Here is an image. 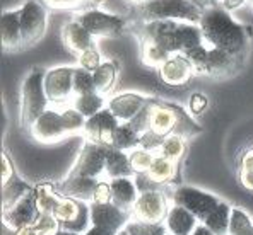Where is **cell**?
<instances>
[{
  "label": "cell",
  "mask_w": 253,
  "mask_h": 235,
  "mask_svg": "<svg viewBox=\"0 0 253 235\" xmlns=\"http://www.w3.org/2000/svg\"><path fill=\"white\" fill-rule=\"evenodd\" d=\"M185 150H187V140L178 135H171L165 138L158 155L165 157L168 160H173V162H178L185 155Z\"/></svg>",
  "instance_id": "33"
},
{
  "label": "cell",
  "mask_w": 253,
  "mask_h": 235,
  "mask_svg": "<svg viewBox=\"0 0 253 235\" xmlns=\"http://www.w3.org/2000/svg\"><path fill=\"white\" fill-rule=\"evenodd\" d=\"M46 31V9L36 0H26L21 7L22 48L33 46Z\"/></svg>",
  "instance_id": "9"
},
{
  "label": "cell",
  "mask_w": 253,
  "mask_h": 235,
  "mask_svg": "<svg viewBox=\"0 0 253 235\" xmlns=\"http://www.w3.org/2000/svg\"><path fill=\"white\" fill-rule=\"evenodd\" d=\"M245 60L238 58L236 55H231L219 48H209V58H207V70L206 75L214 78H224L243 67Z\"/></svg>",
  "instance_id": "19"
},
{
  "label": "cell",
  "mask_w": 253,
  "mask_h": 235,
  "mask_svg": "<svg viewBox=\"0 0 253 235\" xmlns=\"http://www.w3.org/2000/svg\"><path fill=\"white\" fill-rule=\"evenodd\" d=\"M202 14V10L188 0H152L146 5L133 9V16L140 17L144 22L171 19L199 24Z\"/></svg>",
  "instance_id": "3"
},
{
  "label": "cell",
  "mask_w": 253,
  "mask_h": 235,
  "mask_svg": "<svg viewBox=\"0 0 253 235\" xmlns=\"http://www.w3.org/2000/svg\"><path fill=\"white\" fill-rule=\"evenodd\" d=\"M33 188L21 177H12L9 182L2 184V211L12 208L16 203L24 198L28 193H31Z\"/></svg>",
  "instance_id": "26"
},
{
  "label": "cell",
  "mask_w": 253,
  "mask_h": 235,
  "mask_svg": "<svg viewBox=\"0 0 253 235\" xmlns=\"http://www.w3.org/2000/svg\"><path fill=\"white\" fill-rule=\"evenodd\" d=\"M92 203H98V204L111 203V182L110 181L99 179V184H98V188H96Z\"/></svg>",
  "instance_id": "45"
},
{
  "label": "cell",
  "mask_w": 253,
  "mask_h": 235,
  "mask_svg": "<svg viewBox=\"0 0 253 235\" xmlns=\"http://www.w3.org/2000/svg\"><path fill=\"white\" fill-rule=\"evenodd\" d=\"M35 193H36V203H38L40 213L53 215L55 208L58 206V203H60V200H62V195L57 191V188L48 184V182H44V184L36 186Z\"/></svg>",
  "instance_id": "31"
},
{
  "label": "cell",
  "mask_w": 253,
  "mask_h": 235,
  "mask_svg": "<svg viewBox=\"0 0 253 235\" xmlns=\"http://www.w3.org/2000/svg\"><path fill=\"white\" fill-rule=\"evenodd\" d=\"M31 136L35 140L42 141V143H53V141L63 140L69 133H67L65 126L62 121V113L57 109H46L44 113L33 123L29 128Z\"/></svg>",
  "instance_id": "14"
},
{
  "label": "cell",
  "mask_w": 253,
  "mask_h": 235,
  "mask_svg": "<svg viewBox=\"0 0 253 235\" xmlns=\"http://www.w3.org/2000/svg\"><path fill=\"white\" fill-rule=\"evenodd\" d=\"M91 33L92 38H117L125 31V19L117 14H108L98 9H89L76 17Z\"/></svg>",
  "instance_id": "7"
},
{
  "label": "cell",
  "mask_w": 253,
  "mask_h": 235,
  "mask_svg": "<svg viewBox=\"0 0 253 235\" xmlns=\"http://www.w3.org/2000/svg\"><path fill=\"white\" fill-rule=\"evenodd\" d=\"M111 203L120 210L132 213L137 200H139V189H137L135 179L133 177H122L111 179Z\"/></svg>",
  "instance_id": "21"
},
{
  "label": "cell",
  "mask_w": 253,
  "mask_h": 235,
  "mask_svg": "<svg viewBox=\"0 0 253 235\" xmlns=\"http://www.w3.org/2000/svg\"><path fill=\"white\" fill-rule=\"evenodd\" d=\"M176 172H178L176 162L165 159V157H161V155H156L151 169H149V172L146 174L151 177V181L154 182V184L163 188V186L169 184V182L176 177Z\"/></svg>",
  "instance_id": "25"
},
{
  "label": "cell",
  "mask_w": 253,
  "mask_h": 235,
  "mask_svg": "<svg viewBox=\"0 0 253 235\" xmlns=\"http://www.w3.org/2000/svg\"><path fill=\"white\" fill-rule=\"evenodd\" d=\"M159 72V78L165 82L166 85H173V87H178V85H185L192 80L193 77V67L192 63L185 58L183 53H176L171 55V58L161 68Z\"/></svg>",
  "instance_id": "18"
},
{
  "label": "cell",
  "mask_w": 253,
  "mask_h": 235,
  "mask_svg": "<svg viewBox=\"0 0 253 235\" xmlns=\"http://www.w3.org/2000/svg\"><path fill=\"white\" fill-rule=\"evenodd\" d=\"M185 58L192 63L193 67V72L197 75H206V70H207V58H209V48L206 44H200V46L195 48H190V50L183 51Z\"/></svg>",
  "instance_id": "36"
},
{
  "label": "cell",
  "mask_w": 253,
  "mask_h": 235,
  "mask_svg": "<svg viewBox=\"0 0 253 235\" xmlns=\"http://www.w3.org/2000/svg\"><path fill=\"white\" fill-rule=\"evenodd\" d=\"M84 235H118V234L111 232V230H108V229H103V227L91 225V227H89V230Z\"/></svg>",
  "instance_id": "51"
},
{
  "label": "cell",
  "mask_w": 253,
  "mask_h": 235,
  "mask_svg": "<svg viewBox=\"0 0 253 235\" xmlns=\"http://www.w3.org/2000/svg\"><path fill=\"white\" fill-rule=\"evenodd\" d=\"M247 3V0H221V5L224 10L228 12H233V10H238L240 7H243Z\"/></svg>",
  "instance_id": "49"
},
{
  "label": "cell",
  "mask_w": 253,
  "mask_h": 235,
  "mask_svg": "<svg viewBox=\"0 0 253 235\" xmlns=\"http://www.w3.org/2000/svg\"><path fill=\"white\" fill-rule=\"evenodd\" d=\"M156 135L166 138L178 135L185 140L202 133L199 123L181 106L151 98L149 101V130Z\"/></svg>",
  "instance_id": "2"
},
{
  "label": "cell",
  "mask_w": 253,
  "mask_h": 235,
  "mask_svg": "<svg viewBox=\"0 0 253 235\" xmlns=\"http://www.w3.org/2000/svg\"><path fill=\"white\" fill-rule=\"evenodd\" d=\"M81 210H83V203H81V201L62 196L60 203H58V206L55 208V211H53V216L63 225V223L74 222V220L79 216Z\"/></svg>",
  "instance_id": "34"
},
{
  "label": "cell",
  "mask_w": 253,
  "mask_h": 235,
  "mask_svg": "<svg viewBox=\"0 0 253 235\" xmlns=\"http://www.w3.org/2000/svg\"><path fill=\"white\" fill-rule=\"evenodd\" d=\"M171 204L163 189L144 191L139 195V200H137L135 206H133L130 215H132V220H139V222L165 223Z\"/></svg>",
  "instance_id": "6"
},
{
  "label": "cell",
  "mask_w": 253,
  "mask_h": 235,
  "mask_svg": "<svg viewBox=\"0 0 253 235\" xmlns=\"http://www.w3.org/2000/svg\"><path fill=\"white\" fill-rule=\"evenodd\" d=\"M118 235H128V232H126V230L124 229V230H120V232H118Z\"/></svg>",
  "instance_id": "56"
},
{
  "label": "cell",
  "mask_w": 253,
  "mask_h": 235,
  "mask_svg": "<svg viewBox=\"0 0 253 235\" xmlns=\"http://www.w3.org/2000/svg\"><path fill=\"white\" fill-rule=\"evenodd\" d=\"M12 177H16V169H14L9 155L5 152H2V184L9 182Z\"/></svg>",
  "instance_id": "47"
},
{
  "label": "cell",
  "mask_w": 253,
  "mask_h": 235,
  "mask_svg": "<svg viewBox=\"0 0 253 235\" xmlns=\"http://www.w3.org/2000/svg\"><path fill=\"white\" fill-rule=\"evenodd\" d=\"M62 113V121H63V126H65L67 133L72 135V133H77V132H84V126H85V119L79 111L76 109L74 106H67L63 107L60 111Z\"/></svg>",
  "instance_id": "40"
},
{
  "label": "cell",
  "mask_w": 253,
  "mask_h": 235,
  "mask_svg": "<svg viewBox=\"0 0 253 235\" xmlns=\"http://www.w3.org/2000/svg\"><path fill=\"white\" fill-rule=\"evenodd\" d=\"M74 67H55L44 73V92L51 104L65 106L74 101Z\"/></svg>",
  "instance_id": "8"
},
{
  "label": "cell",
  "mask_w": 253,
  "mask_h": 235,
  "mask_svg": "<svg viewBox=\"0 0 253 235\" xmlns=\"http://www.w3.org/2000/svg\"><path fill=\"white\" fill-rule=\"evenodd\" d=\"M44 73L42 68H35L28 73L21 89V125L31 128L44 111L50 101L44 92Z\"/></svg>",
  "instance_id": "4"
},
{
  "label": "cell",
  "mask_w": 253,
  "mask_h": 235,
  "mask_svg": "<svg viewBox=\"0 0 253 235\" xmlns=\"http://www.w3.org/2000/svg\"><path fill=\"white\" fill-rule=\"evenodd\" d=\"M72 106L85 119H89L94 116V114H98L101 109H105V98L99 92H89V94L76 96L72 101Z\"/></svg>",
  "instance_id": "29"
},
{
  "label": "cell",
  "mask_w": 253,
  "mask_h": 235,
  "mask_svg": "<svg viewBox=\"0 0 253 235\" xmlns=\"http://www.w3.org/2000/svg\"><path fill=\"white\" fill-rule=\"evenodd\" d=\"M40 216L38 203H36V193L33 189L28 193L19 203H16L12 208L2 211V222L5 227L12 230H21L24 227H31Z\"/></svg>",
  "instance_id": "12"
},
{
  "label": "cell",
  "mask_w": 253,
  "mask_h": 235,
  "mask_svg": "<svg viewBox=\"0 0 253 235\" xmlns=\"http://www.w3.org/2000/svg\"><path fill=\"white\" fill-rule=\"evenodd\" d=\"M128 5H132L133 9H137V7H142V5H146V3L149 2H152V0H125Z\"/></svg>",
  "instance_id": "54"
},
{
  "label": "cell",
  "mask_w": 253,
  "mask_h": 235,
  "mask_svg": "<svg viewBox=\"0 0 253 235\" xmlns=\"http://www.w3.org/2000/svg\"><path fill=\"white\" fill-rule=\"evenodd\" d=\"M91 3H99V2H105V0H89Z\"/></svg>",
  "instance_id": "57"
},
{
  "label": "cell",
  "mask_w": 253,
  "mask_h": 235,
  "mask_svg": "<svg viewBox=\"0 0 253 235\" xmlns=\"http://www.w3.org/2000/svg\"><path fill=\"white\" fill-rule=\"evenodd\" d=\"M231 210L233 206H229L226 201H221L217 208L204 220V225L214 232L215 235H229V220H231Z\"/></svg>",
  "instance_id": "27"
},
{
  "label": "cell",
  "mask_w": 253,
  "mask_h": 235,
  "mask_svg": "<svg viewBox=\"0 0 253 235\" xmlns=\"http://www.w3.org/2000/svg\"><path fill=\"white\" fill-rule=\"evenodd\" d=\"M188 2H192L193 5H195L197 9L202 10V12H206V10L221 5V0H188Z\"/></svg>",
  "instance_id": "48"
},
{
  "label": "cell",
  "mask_w": 253,
  "mask_h": 235,
  "mask_svg": "<svg viewBox=\"0 0 253 235\" xmlns=\"http://www.w3.org/2000/svg\"><path fill=\"white\" fill-rule=\"evenodd\" d=\"M120 126V121L111 114V111L105 107L98 114L89 118L84 126V135L89 141L111 147L113 145V135L117 128Z\"/></svg>",
  "instance_id": "13"
},
{
  "label": "cell",
  "mask_w": 253,
  "mask_h": 235,
  "mask_svg": "<svg viewBox=\"0 0 253 235\" xmlns=\"http://www.w3.org/2000/svg\"><path fill=\"white\" fill-rule=\"evenodd\" d=\"M199 26L202 29L204 43L209 44V48L224 50L241 60L247 58L250 50L252 26L236 22L231 17V12L222 9V5L206 10Z\"/></svg>",
  "instance_id": "1"
},
{
  "label": "cell",
  "mask_w": 253,
  "mask_h": 235,
  "mask_svg": "<svg viewBox=\"0 0 253 235\" xmlns=\"http://www.w3.org/2000/svg\"><path fill=\"white\" fill-rule=\"evenodd\" d=\"M89 92H96L94 75L89 70L77 67L74 70V94L83 96V94H89Z\"/></svg>",
  "instance_id": "39"
},
{
  "label": "cell",
  "mask_w": 253,
  "mask_h": 235,
  "mask_svg": "<svg viewBox=\"0 0 253 235\" xmlns=\"http://www.w3.org/2000/svg\"><path fill=\"white\" fill-rule=\"evenodd\" d=\"M16 235H40L38 232L35 230V227H24V229H21V230H17Z\"/></svg>",
  "instance_id": "53"
},
{
  "label": "cell",
  "mask_w": 253,
  "mask_h": 235,
  "mask_svg": "<svg viewBox=\"0 0 253 235\" xmlns=\"http://www.w3.org/2000/svg\"><path fill=\"white\" fill-rule=\"evenodd\" d=\"M139 143H140V133H137L130 123H120V126H118L113 135V145L111 147L128 154V152L135 150L139 147Z\"/></svg>",
  "instance_id": "30"
},
{
  "label": "cell",
  "mask_w": 253,
  "mask_h": 235,
  "mask_svg": "<svg viewBox=\"0 0 253 235\" xmlns=\"http://www.w3.org/2000/svg\"><path fill=\"white\" fill-rule=\"evenodd\" d=\"M163 141H165V138H163V136L156 135V133H152V132H146V133H142V135H140L139 147L146 148V150H149V152H154V154L158 155Z\"/></svg>",
  "instance_id": "44"
},
{
  "label": "cell",
  "mask_w": 253,
  "mask_h": 235,
  "mask_svg": "<svg viewBox=\"0 0 253 235\" xmlns=\"http://www.w3.org/2000/svg\"><path fill=\"white\" fill-rule=\"evenodd\" d=\"M62 41H63V44H65L67 50H70L72 53H77V55L84 53L85 50L94 46V44H92L91 33H89L87 29L76 19L67 22V24L63 26Z\"/></svg>",
  "instance_id": "23"
},
{
  "label": "cell",
  "mask_w": 253,
  "mask_h": 235,
  "mask_svg": "<svg viewBox=\"0 0 253 235\" xmlns=\"http://www.w3.org/2000/svg\"><path fill=\"white\" fill-rule=\"evenodd\" d=\"M43 3L51 9L65 10V9H77L89 3V0H43Z\"/></svg>",
  "instance_id": "46"
},
{
  "label": "cell",
  "mask_w": 253,
  "mask_h": 235,
  "mask_svg": "<svg viewBox=\"0 0 253 235\" xmlns=\"http://www.w3.org/2000/svg\"><path fill=\"white\" fill-rule=\"evenodd\" d=\"M207 106H209V99H207V96H204L202 92H193V94L190 96L188 113L192 114V116H200V114L207 109Z\"/></svg>",
  "instance_id": "43"
},
{
  "label": "cell",
  "mask_w": 253,
  "mask_h": 235,
  "mask_svg": "<svg viewBox=\"0 0 253 235\" xmlns=\"http://www.w3.org/2000/svg\"><path fill=\"white\" fill-rule=\"evenodd\" d=\"M128 159H130V164H132L133 172L135 174H146V172H149V169H151L152 162H154L156 154L154 152L146 150V148L137 147L135 150L128 152Z\"/></svg>",
  "instance_id": "35"
},
{
  "label": "cell",
  "mask_w": 253,
  "mask_h": 235,
  "mask_svg": "<svg viewBox=\"0 0 253 235\" xmlns=\"http://www.w3.org/2000/svg\"><path fill=\"white\" fill-rule=\"evenodd\" d=\"M33 227L40 235H57L62 230V223L51 213H40Z\"/></svg>",
  "instance_id": "41"
},
{
  "label": "cell",
  "mask_w": 253,
  "mask_h": 235,
  "mask_svg": "<svg viewBox=\"0 0 253 235\" xmlns=\"http://www.w3.org/2000/svg\"><path fill=\"white\" fill-rule=\"evenodd\" d=\"M101 65V55L96 50L94 46L85 50L84 53L79 55V67L84 70H89V72H94L98 67Z\"/></svg>",
  "instance_id": "42"
},
{
  "label": "cell",
  "mask_w": 253,
  "mask_h": 235,
  "mask_svg": "<svg viewBox=\"0 0 253 235\" xmlns=\"http://www.w3.org/2000/svg\"><path fill=\"white\" fill-rule=\"evenodd\" d=\"M91 223L96 227H103L108 229L111 232H120L125 229L126 223L132 220V215L126 213V211L120 210L118 206H115L113 203H106V204H98V203H91Z\"/></svg>",
  "instance_id": "15"
},
{
  "label": "cell",
  "mask_w": 253,
  "mask_h": 235,
  "mask_svg": "<svg viewBox=\"0 0 253 235\" xmlns=\"http://www.w3.org/2000/svg\"><path fill=\"white\" fill-rule=\"evenodd\" d=\"M199 223L200 220L180 204H171L168 216L165 220L166 230L169 235H192L199 227Z\"/></svg>",
  "instance_id": "22"
},
{
  "label": "cell",
  "mask_w": 253,
  "mask_h": 235,
  "mask_svg": "<svg viewBox=\"0 0 253 235\" xmlns=\"http://www.w3.org/2000/svg\"><path fill=\"white\" fill-rule=\"evenodd\" d=\"M240 181L245 188L253 191V170H240Z\"/></svg>",
  "instance_id": "50"
},
{
  "label": "cell",
  "mask_w": 253,
  "mask_h": 235,
  "mask_svg": "<svg viewBox=\"0 0 253 235\" xmlns=\"http://www.w3.org/2000/svg\"><path fill=\"white\" fill-rule=\"evenodd\" d=\"M105 176L108 177V181H111V179H122V177H135V172H133L126 152L108 147Z\"/></svg>",
  "instance_id": "24"
},
{
  "label": "cell",
  "mask_w": 253,
  "mask_h": 235,
  "mask_svg": "<svg viewBox=\"0 0 253 235\" xmlns=\"http://www.w3.org/2000/svg\"><path fill=\"white\" fill-rule=\"evenodd\" d=\"M140 57H142L144 65L159 70L171 58V55L165 50V48L156 44L154 41L142 39V44H140Z\"/></svg>",
  "instance_id": "28"
},
{
  "label": "cell",
  "mask_w": 253,
  "mask_h": 235,
  "mask_svg": "<svg viewBox=\"0 0 253 235\" xmlns=\"http://www.w3.org/2000/svg\"><path fill=\"white\" fill-rule=\"evenodd\" d=\"M192 235H215V234H214V232H211V230L207 229V227L204 225L202 222H200V223H199V227H197L195 232H193Z\"/></svg>",
  "instance_id": "52"
},
{
  "label": "cell",
  "mask_w": 253,
  "mask_h": 235,
  "mask_svg": "<svg viewBox=\"0 0 253 235\" xmlns=\"http://www.w3.org/2000/svg\"><path fill=\"white\" fill-rule=\"evenodd\" d=\"M128 235H168L165 223H147L139 220H130L125 225Z\"/></svg>",
  "instance_id": "37"
},
{
  "label": "cell",
  "mask_w": 253,
  "mask_h": 235,
  "mask_svg": "<svg viewBox=\"0 0 253 235\" xmlns=\"http://www.w3.org/2000/svg\"><path fill=\"white\" fill-rule=\"evenodd\" d=\"M0 38H2V48L5 51H16V50H21L22 48L21 9L5 10V12H2Z\"/></svg>",
  "instance_id": "20"
},
{
  "label": "cell",
  "mask_w": 253,
  "mask_h": 235,
  "mask_svg": "<svg viewBox=\"0 0 253 235\" xmlns=\"http://www.w3.org/2000/svg\"><path fill=\"white\" fill-rule=\"evenodd\" d=\"M147 96L135 94V92H125V94H118L113 99L108 101L106 107L111 111L115 118L122 123H130L140 111L146 107L149 102Z\"/></svg>",
  "instance_id": "16"
},
{
  "label": "cell",
  "mask_w": 253,
  "mask_h": 235,
  "mask_svg": "<svg viewBox=\"0 0 253 235\" xmlns=\"http://www.w3.org/2000/svg\"><path fill=\"white\" fill-rule=\"evenodd\" d=\"M180 22L181 21H151L144 22L142 39H151L161 48H165L169 55L181 53L180 44Z\"/></svg>",
  "instance_id": "11"
},
{
  "label": "cell",
  "mask_w": 253,
  "mask_h": 235,
  "mask_svg": "<svg viewBox=\"0 0 253 235\" xmlns=\"http://www.w3.org/2000/svg\"><path fill=\"white\" fill-rule=\"evenodd\" d=\"M99 184V179L84 177V176H67L62 184L57 186V191L63 198L81 201V203H92L96 188Z\"/></svg>",
  "instance_id": "17"
},
{
  "label": "cell",
  "mask_w": 253,
  "mask_h": 235,
  "mask_svg": "<svg viewBox=\"0 0 253 235\" xmlns=\"http://www.w3.org/2000/svg\"><path fill=\"white\" fill-rule=\"evenodd\" d=\"M117 65L113 62H103L98 68L92 72L94 75V85L96 92H99L101 96L108 94L113 87L115 80H117Z\"/></svg>",
  "instance_id": "32"
},
{
  "label": "cell",
  "mask_w": 253,
  "mask_h": 235,
  "mask_svg": "<svg viewBox=\"0 0 253 235\" xmlns=\"http://www.w3.org/2000/svg\"><path fill=\"white\" fill-rule=\"evenodd\" d=\"M57 235H81V234H76V232H69V230H60Z\"/></svg>",
  "instance_id": "55"
},
{
  "label": "cell",
  "mask_w": 253,
  "mask_h": 235,
  "mask_svg": "<svg viewBox=\"0 0 253 235\" xmlns=\"http://www.w3.org/2000/svg\"><path fill=\"white\" fill-rule=\"evenodd\" d=\"M253 229L252 218L241 208H233L229 220V235H248Z\"/></svg>",
  "instance_id": "38"
},
{
  "label": "cell",
  "mask_w": 253,
  "mask_h": 235,
  "mask_svg": "<svg viewBox=\"0 0 253 235\" xmlns=\"http://www.w3.org/2000/svg\"><path fill=\"white\" fill-rule=\"evenodd\" d=\"M250 2H252V3H253V0H250Z\"/></svg>",
  "instance_id": "58"
},
{
  "label": "cell",
  "mask_w": 253,
  "mask_h": 235,
  "mask_svg": "<svg viewBox=\"0 0 253 235\" xmlns=\"http://www.w3.org/2000/svg\"><path fill=\"white\" fill-rule=\"evenodd\" d=\"M168 235H169V234H168Z\"/></svg>",
  "instance_id": "59"
},
{
  "label": "cell",
  "mask_w": 253,
  "mask_h": 235,
  "mask_svg": "<svg viewBox=\"0 0 253 235\" xmlns=\"http://www.w3.org/2000/svg\"><path fill=\"white\" fill-rule=\"evenodd\" d=\"M106 154H108V147L85 140L83 150H81L72 170H70V176H84V177L99 179L105 174Z\"/></svg>",
  "instance_id": "10"
},
{
  "label": "cell",
  "mask_w": 253,
  "mask_h": 235,
  "mask_svg": "<svg viewBox=\"0 0 253 235\" xmlns=\"http://www.w3.org/2000/svg\"><path fill=\"white\" fill-rule=\"evenodd\" d=\"M173 204L187 208L190 213H193L200 222H204L221 204V200L204 189L192 188V186H178L173 193Z\"/></svg>",
  "instance_id": "5"
}]
</instances>
